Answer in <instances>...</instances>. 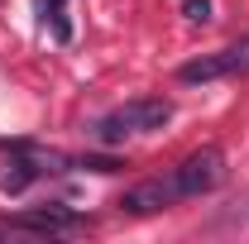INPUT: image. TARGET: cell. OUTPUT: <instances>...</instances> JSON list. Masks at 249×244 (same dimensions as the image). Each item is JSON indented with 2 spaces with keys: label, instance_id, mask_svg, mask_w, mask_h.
Wrapping results in <instances>:
<instances>
[{
  "label": "cell",
  "instance_id": "cell-1",
  "mask_svg": "<svg viewBox=\"0 0 249 244\" xmlns=\"http://www.w3.org/2000/svg\"><path fill=\"white\" fill-rule=\"evenodd\" d=\"M173 120V101L168 96H139V101H124L115 115L96 124L101 139H120V134H154Z\"/></svg>",
  "mask_w": 249,
  "mask_h": 244
},
{
  "label": "cell",
  "instance_id": "cell-2",
  "mask_svg": "<svg viewBox=\"0 0 249 244\" xmlns=\"http://www.w3.org/2000/svg\"><path fill=\"white\" fill-rule=\"evenodd\" d=\"M173 182H178V196H206L225 182V153L216 144H201L196 153H187L182 163L173 168Z\"/></svg>",
  "mask_w": 249,
  "mask_h": 244
},
{
  "label": "cell",
  "instance_id": "cell-3",
  "mask_svg": "<svg viewBox=\"0 0 249 244\" xmlns=\"http://www.w3.org/2000/svg\"><path fill=\"white\" fill-rule=\"evenodd\" d=\"M240 72H249V38H240V43H225L220 53H206V58H196V62H182V67H178V82L196 87V82L240 77Z\"/></svg>",
  "mask_w": 249,
  "mask_h": 244
},
{
  "label": "cell",
  "instance_id": "cell-4",
  "mask_svg": "<svg viewBox=\"0 0 249 244\" xmlns=\"http://www.w3.org/2000/svg\"><path fill=\"white\" fill-rule=\"evenodd\" d=\"M173 201H182V196H178V182H173V173H168V177H149V182L129 187L115 206L129 211V215H154V211H168Z\"/></svg>",
  "mask_w": 249,
  "mask_h": 244
},
{
  "label": "cell",
  "instance_id": "cell-5",
  "mask_svg": "<svg viewBox=\"0 0 249 244\" xmlns=\"http://www.w3.org/2000/svg\"><path fill=\"white\" fill-rule=\"evenodd\" d=\"M10 225H15V230H38V235H67V230H77L82 220L67 211V206H34V211L10 215Z\"/></svg>",
  "mask_w": 249,
  "mask_h": 244
},
{
  "label": "cell",
  "instance_id": "cell-6",
  "mask_svg": "<svg viewBox=\"0 0 249 244\" xmlns=\"http://www.w3.org/2000/svg\"><path fill=\"white\" fill-rule=\"evenodd\" d=\"M34 173H43V168H34L29 158H19V163H10V173L0 177V187H5V192H24V187L34 182Z\"/></svg>",
  "mask_w": 249,
  "mask_h": 244
},
{
  "label": "cell",
  "instance_id": "cell-7",
  "mask_svg": "<svg viewBox=\"0 0 249 244\" xmlns=\"http://www.w3.org/2000/svg\"><path fill=\"white\" fill-rule=\"evenodd\" d=\"M34 5H38V15H43V24H48V19H53V34H58V38H67V19H62V0H34Z\"/></svg>",
  "mask_w": 249,
  "mask_h": 244
},
{
  "label": "cell",
  "instance_id": "cell-8",
  "mask_svg": "<svg viewBox=\"0 0 249 244\" xmlns=\"http://www.w3.org/2000/svg\"><path fill=\"white\" fill-rule=\"evenodd\" d=\"M182 10H187V19H206L211 15V0H187Z\"/></svg>",
  "mask_w": 249,
  "mask_h": 244
}]
</instances>
